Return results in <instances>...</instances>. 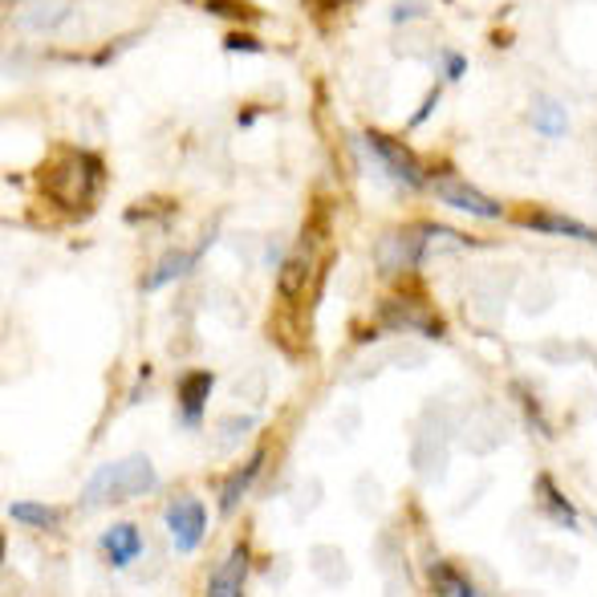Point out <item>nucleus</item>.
<instances>
[{"label":"nucleus","mask_w":597,"mask_h":597,"mask_svg":"<svg viewBox=\"0 0 597 597\" xmlns=\"http://www.w3.org/2000/svg\"><path fill=\"white\" fill-rule=\"evenodd\" d=\"M423 13V4H411V0H403V4H394V25H406L411 16Z\"/></svg>","instance_id":"nucleus-24"},{"label":"nucleus","mask_w":597,"mask_h":597,"mask_svg":"<svg viewBox=\"0 0 597 597\" xmlns=\"http://www.w3.org/2000/svg\"><path fill=\"white\" fill-rule=\"evenodd\" d=\"M261 468H264V447H256L249 463H244L240 472H232L228 480H223V487H220V513H237V504L244 501V492L256 484Z\"/></svg>","instance_id":"nucleus-14"},{"label":"nucleus","mask_w":597,"mask_h":597,"mask_svg":"<svg viewBox=\"0 0 597 597\" xmlns=\"http://www.w3.org/2000/svg\"><path fill=\"white\" fill-rule=\"evenodd\" d=\"M537 492H541V501H544V516H549L553 525L577 532V508H573V504L561 496V487H556L549 475H541V480H537Z\"/></svg>","instance_id":"nucleus-15"},{"label":"nucleus","mask_w":597,"mask_h":597,"mask_svg":"<svg viewBox=\"0 0 597 597\" xmlns=\"http://www.w3.org/2000/svg\"><path fill=\"white\" fill-rule=\"evenodd\" d=\"M423 256H427V228H403L378 244V268H387V273L418 268Z\"/></svg>","instance_id":"nucleus-5"},{"label":"nucleus","mask_w":597,"mask_h":597,"mask_svg":"<svg viewBox=\"0 0 597 597\" xmlns=\"http://www.w3.org/2000/svg\"><path fill=\"white\" fill-rule=\"evenodd\" d=\"M427 582L439 597H472L475 594V585L468 582L459 570H451V565H430Z\"/></svg>","instance_id":"nucleus-17"},{"label":"nucleus","mask_w":597,"mask_h":597,"mask_svg":"<svg viewBox=\"0 0 597 597\" xmlns=\"http://www.w3.org/2000/svg\"><path fill=\"white\" fill-rule=\"evenodd\" d=\"M223 49H228V54H261L264 45L256 42V37H249V33H228V37H223Z\"/></svg>","instance_id":"nucleus-20"},{"label":"nucleus","mask_w":597,"mask_h":597,"mask_svg":"<svg viewBox=\"0 0 597 597\" xmlns=\"http://www.w3.org/2000/svg\"><path fill=\"white\" fill-rule=\"evenodd\" d=\"M444 73L451 78V82H459V78L468 73V61H463L459 54H444Z\"/></svg>","instance_id":"nucleus-23"},{"label":"nucleus","mask_w":597,"mask_h":597,"mask_svg":"<svg viewBox=\"0 0 597 597\" xmlns=\"http://www.w3.org/2000/svg\"><path fill=\"white\" fill-rule=\"evenodd\" d=\"M256 427V415H240V418H223L220 423V430L228 435V439H240L244 430H252Z\"/></svg>","instance_id":"nucleus-21"},{"label":"nucleus","mask_w":597,"mask_h":597,"mask_svg":"<svg viewBox=\"0 0 597 597\" xmlns=\"http://www.w3.org/2000/svg\"><path fill=\"white\" fill-rule=\"evenodd\" d=\"M378 321H382L387 330H415V334H427V337L444 334V325L430 321L427 309L415 306V301H406V297H390V301H382V306H378Z\"/></svg>","instance_id":"nucleus-9"},{"label":"nucleus","mask_w":597,"mask_h":597,"mask_svg":"<svg viewBox=\"0 0 597 597\" xmlns=\"http://www.w3.org/2000/svg\"><path fill=\"white\" fill-rule=\"evenodd\" d=\"M594 528H597V520H594Z\"/></svg>","instance_id":"nucleus-25"},{"label":"nucleus","mask_w":597,"mask_h":597,"mask_svg":"<svg viewBox=\"0 0 597 597\" xmlns=\"http://www.w3.org/2000/svg\"><path fill=\"white\" fill-rule=\"evenodd\" d=\"M211 390H216V375H208V370L187 375L180 382V406H183V423H187V427H199V423H204V406H208Z\"/></svg>","instance_id":"nucleus-12"},{"label":"nucleus","mask_w":597,"mask_h":597,"mask_svg":"<svg viewBox=\"0 0 597 597\" xmlns=\"http://www.w3.org/2000/svg\"><path fill=\"white\" fill-rule=\"evenodd\" d=\"M249 573H252L249 544H237L220 570L211 573L208 597H240V594H244V585H249Z\"/></svg>","instance_id":"nucleus-11"},{"label":"nucleus","mask_w":597,"mask_h":597,"mask_svg":"<svg viewBox=\"0 0 597 597\" xmlns=\"http://www.w3.org/2000/svg\"><path fill=\"white\" fill-rule=\"evenodd\" d=\"M366 147H370L378 168L387 171L390 180H399L403 187H411V192H423V187H427V175H423V168L415 163V154L406 151L399 139H390L382 130H366Z\"/></svg>","instance_id":"nucleus-4"},{"label":"nucleus","mask_w":597,"mask_h":597,"mask_svg":"<svg viewBox=\"0 0 597 597\" xmlns=\"http://www.w3.org/2000/svg\"><path fill=\"white\" fill-rule=\"evenodd\" d=\"M192 4H199L211 16H223V21H256V9L244 0H192Z\"/></svg>","instance_id":"nucleus-19"},{"label":"nucleus","mask_w":597,"mask_h":597,"mask_svg":"<svg viewBox=\"0 0 597 597\" xmlns=\"http://www.w3.org/2000/svg\"><path fill=\"white\" fill-rule=\"evenodd\" d=\"M435 195L444 199L447 208H459V211H468V216H480V220H504L501 204L463 180H444L439 187H435Z\"/></svg>","instance_id":"nucleus-7"},{"label":"nucleus","mask_w":597,"mask_h":597,"mask_svg":"<svg viewBox=\"0 0 597 597\" xmlns=\"http://www.w3.org/2000/svg\"><path fill=\"white\" fill-rule=\"evenodd\" d=\"M9 516H13V520H21V525H28V528H57V525H61V513H57V508H49V504H37V501L9 504Z\"/></svg>","instance_id":"nucleus-18"},{"label":"nucleus","mask_w":597,"mask_h":597,"mask_svg":"<svg viewBox=\"0 0 597 597\" xmlns=\"http://www.w3.org/2000/svg\"><path fill=\"white\" fill-rule=\"evenodd\" d=\"M525 228L532 232H544V237H565V240H582V244H597V228L582 223L577 216H561V211H528L520 216Z\"/></svg>","instance_id":"nucleus-10"},{"label":"nucleus","mask_w":597,"mask_h":597,"mask_svg":"<svg viewBox=\"0 0 597 597\" xmlns=\"http://www.w3.org/2000/svg\"><path fill=\"white\" fill-rule=\"evenodd\" d=\"M163 520H168V528H171V537H175V549H180V553H192L195 544L208 537V508H204L199 501L168 504Z\"/></svg>","instance_id":"nucleus-6"},{"label":"nucleus","mask_w":597,"mask_h":597,"mask_svg":"<svg viewBox=\"0 0 597 597\" xmlns=\"http://www.w3.org/2000/svg\"><path fill=\"white\" fill-rule=\"evenodd\" d=\"M321 244H325L321 228L318 223H309L306 232L297 237V244L289 249V256H285V264H280V277H277V292L285 297V301H297V297L309 289V280H318Z\"/></svg>","instance_id":"nucleus-3"},{"label":"nucleus","mask_w":597,"mask_h":597,"mask_svg":"<svg viewBox=\"0 0 597 597\" xmlns=\"http://www.w3.org/2000/svg\"><path fill=\"white\" fill-rule=\"evenodd\" d=\"M532 126L541 130L544 139H565V135H570V114H565V106H561V102H553V97H541V102L532 106Z\"/></svg>","instance_id":"nucleus-16"},{"label":"nucleus","mask_w":597,"mask_h":597,"mask_svg":"<svg viewBox=\"0 0 597 597\" xmlns=\"http://www.w3.org/2000/svg\"><path fill=\"white\" fill-rule=\"evenodd\" d=\"M97 549H102V556H106V565H111V570H130V565L142 556L139 525H130V520L111 525L102 537H97Z\"/></svg>","instance_id":"nucleus-8"},{"label":"nucleus","mask_w":597,"mask_h":597,"mask_svg":"<svg viewBox=\"0 0 597 597\" xmlns=\"http://www.w3.org/2000/svg\"><path fill=\"white\" fill-rule=\"evenodd\" d=\"M102 159L90 151H70L66 159H57L54 168L45 171V195L54 199L61 211L70 216H82V211L94 208L97 192H102Z\"/></svg>","instance_id":"nucleus-1"},{"label":"nucleus","mask_w":597,"mask_h":597,"mask_svg":"<svg viewBox=\"0 0 597 597\" xmlns=\"http://www.w3.org/2000/svg\"><path fill=\"white\" fill-rule=\"evenodd\" d=\"M208 244H211V240H204V244H199L195 252H168V256H163V261H159V264L151 268V273H147V280H142V289L154 292V289H163V285H171V280L187 277V273L195 268V261H199V256L208 252Z\"/></svg>","instance_id":"nucleus-13"},{"label":"nucleus","mask_w":597,"mask_h":597,"mask_svg":"<svg viewBox=\"0 0 597 597\" xmlns=\"http://www.w3.org/2000/svg\"><path fill=\"white\" fill-rule=\"evenodd\" d=\"M154 487H159V475H154L147 456L114 459V463H102V468L90 475V484L82 487V508L139 501V496H151Z\"/></svg>","instance_id":"nucleus-2"},{"label":"nucleus","mask_w":597,"mask_h":597,"mask_svg":"<svg viewBox=\"0 0 597 597\" xmlns=\"http://www.w3.org/2000/svg\"><path fill=\"white\" fill-rule=\"evenodd\" d=\"M435 102H439V90H430V94H427V102H423V106H418V111L411 114V118H406V126H411V130H415V126H423V123H427V114L435 111Z\"/></svg>","instance_id":"nucleus-22"}]
</instances>
